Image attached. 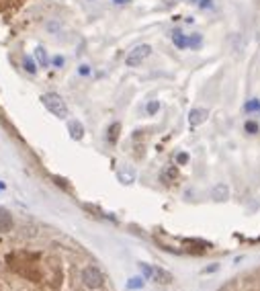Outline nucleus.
<instances>
[{"label":"nucleus","mask_w":260,"mask_h":291,"mask_svg":"<svg viewBox=\"0 0 260 291\" xmlns=\"http://www.w3.org/2000/svg\"><path fill=\"white\" fill-rule=\"evenodd\" d=\"M201 45H203V35L201 33H190V35H186V47L199 49Z\"/></svg>","instance_id":"f8f14e48"},{"label":"nucleus","mask_w":260,"mask_h":291,"mask_svg":"<svg viewBox=\"0 0 260 291\" xmlns=\"http://www.w3.org/2000/svg\"><path fill=\"white\" fill-rule=\"evenodd\" d=\"M158 111H160V100H150L146 105V113L148 115H156Z\"/></svg>","instance_id":"dca6fc26"},{"label":"nucleus","mask_w":260,"mask_h":291,"mask_svg":"<svg viewBox=\"0 0 260 291\" xmlns=\"http://www.w3.org/2000/svg\"><path fill=\"white\" fill-rule=\"evenodd\" d=\"M113 2L117 4V6H125V4H129L131 0H113Z\"/></svg>","instance_id":"b1692460"},{"label":"nucleus","mask_w":260,"mask_h":291,"mask_svg":"<svg viewBox=\"0 0 260 291\" xmlns=\"http://www.w3.org/2000/svg\"><path fill=\"white\" fill-rule=\"evenodd\" d=\"M174 179H176V168L174 166H166L162 170V175H160V181L164 185H170V183H174Z\"/></svg>","instance_id":"9b49d317"},{"label":"nucleus","mask_w":260,"mask_h":291,"mask_svg":"<svg viewBox=\"0 0 260 291\" xmlns=\"http://www.w3.org/2000/svg\"><path fill=\"white\" fill-rule=\"evenodd\" d=\"M186 162H188V156H186L184 152H180L178 156H176V164H180V166H182V164H186Z\"/></svg>","instance_id":"aec40b11"},{"label":"nucleus","mask_w":260,"mask_h":291,"mask_svg":"<svg viewBox=\"0 0 260 291\" xmlns=\"http://www.w3.org/2000/svg\"><path fill=\"white\" fill-rule=\"evenodd\" d=\"M172 43H174L178 49H186V35H184L180 29L172 31Z\"/></svg>","instance_id":"9d476101"},{"label":"nucleus","mask_w":260,"mask_h":291,"mask_svg":"<svg viewBox=\"0 0 260 291\" xmlns=\"http://www.w3.org/2000/svg\"><path fill=\"white\" fill-rule=\"evenodd\" d=\"M144 285V279H131V283H129V287L131 289H135V287H142Z\"/></svg>","instance_id":"5701e85b"},{"label":"nucleus","mask_w":260,"mask_h":291,"mask_svg":"<svg viewBox=\"0 0 260 291\" xmlns=\"http://www.w3.org/2000/svg\"><path fill=\"white\" fill-rule=\"evenodd\" d=\"M244 129H246V133H250V135H256V133H258V129H260V125L254 121V119H248V121L244 123Z\"/></svg>","instance_id":"4468645a"},{"label":"nucleus","mask_w":260,"mask_h":291,"mask_svg":"<svg viewBox=\"0 0 260 291\" xmlns=\"http://www.w3.org/2000/svg\"><path fill=\"white\" fill-rule=\"evenodd\" d=\"M150 56H152V45H148V43L135 45V47L129 51V54H127L125 64H127L129 68H137V66H142Z\"/></svg>","instance_id":"7ed1b4c3"},{"label":"nucleus","mask_w":260,"mask_h":291,"mask_svg":"<svg viewBox=\"0 0 260 291\" xmlns=\"http://www.w3.org/2000/svg\"><path fill=\"white\" fill-rule=\"evenodd\" d=\"M211 197L215 201H225L230 197V189H228V185H223V183H217L213 187V191H211Z\"/></svg>","instance_id":"6e6552de"},{"label":"nucleus","mask_w":260,"mask_h":291,"mask_svg":"<svg viewBox=\"0 0 260 291\" xmlns=\"http://www.w3.org/2000/svg\"><path fill=\"white\" fill-rule=\"evenodd\" d=\"M119 179L125 181V183H131L133 181V173H131V170H127V173H119Z\"/></svg>","instance_id":"a211bd4d"},{"label":"nucleus","mask_w":260,"mask_h":291,"mask_svg":"<svg viewBox=\"0 0 260 291\" xmlns=\"http://www.w3.org/2000/svg\"><path fill=\"white\" fill-rule=\"evenodd\" d=\"M78 74H80V76H88V74H90V68L86 66V64H82V66L78 68Z\"/></svg>","instance_id":"412c9836"},{"label":"nucleus","mask_w":260,"mask_h":291,"mask_svg":"<svg viewBox=\"0 0 260 291\" xmlns=\"http://www.w3.org/2000/svg\"><path fill=\"white\" fill-rule=\"evenodd\" d=\"M23 68H25V72H29V74H37V62L33 58H25L23 60Z\"/></svg>","instance_id":"ddd939ff"},{"label":"nucleus","mask_w":260,"mask_h":291,"mask_svg":"<svg viewBox=\"0 0 260 291\" xmlns=\"http://www.w3.org/2000/svg\"><path fill=\"white\" fill-rule=\"evenodd\" d=\"M80 279H82V283H84L86 287H88V289H94V291L105 289V285H107L105 273H102L96 265H86V267H82V269H80Z\"/></svg>","instance_id":"f257e3e1"},{"label":"nucleus","mask_w":260,"mask_h":291,"mask_svg":"<svg viewBox=\"0 0 260 291\" xmlns=\"http://www.w3.org/2000/svg\"><path fill=\"white\" fill-rule=\"evenodd\" d=\"M49 64H51V66H56V68H62V66H64V58H62V56H56V58H51Z\"/></svg>","instance_id":"6ab92c4d"},{"label":"nucleus","mask_w":260,"mask_h":291,"mask_svg":"<svg viewBox=\"0 0 260 291\" xmlns=\"http://www.w3.org/2000/svg\"><path fill=\"white\" fill-rule=\"evenodd\" d=\"M244 111L248 113H254V111H260V100L258 98H250L246 105H244Z\"/></svg>","instance_id":"2eb2a0df"},{"label":"nucleus","mask_w":260,"mask_h":291,"mask_svg":"<svg viewBox=\"0 0 260 291\" xmlns=\"http://www.w3.org/2000/svg\"><path fill=\"white\" fill-rule=\"evenodd\" d=\"M119 129H121V125L119 123H113L111 127H109V142H117V138H119Z\"/></svg>","instance_id":"f3484780"},{"label":"nucleus","mask_w":260,"mask_h":291,"mask_svg":"<svg viewBox=\"0 0 260 291\" xmlns=\"http://www.w3.org/2000/svg\"><path fill=\"white\" fill-rule=\"evenodd\" d=\"M207 117H209V111L203 109V107L190 109V113H188V125H190V127H199L201 123L207 121Z\"/></svg>","instance_id":"20e7f679"},{"label":"nucleus","mask_w":260,"mask_h":291,"mask_svg":"<svg viewBox=\"0 0 260 291\" xmlns=\"http://www.w3.org/2000/svg\"><path fill=\"white\" fill-rule=\"evenodd\" d=\"M199 8H213V0H201V2H199Z\"/></svg>","instance_id":"4be33fe9"},{"label":"nucleus","mask_w":260,"mask_h":291,"mask_svg":"<svg viewBox=\"0 0 260 291\" xmlns=\"http://www.w3.org/2000/svg\"><path fill=\"white\" fill-rule=\"evenodd\" d=\"M12 226H14L12 213H10L8 209H4V207H0V232L6 234V232L12 230Z\"/></svg>","instance_id":"39448f33"},{"label":"nucleus","mask_w":260,"mask_h":291,"mask_svg":"<svg viewBox=\"0 0 260 291\" xmlns=\"http://www.w3.org/2000/svg\"><path fill=\"white\" fill-rule=\"evenodd\" d=\"M41 102H43V107L51 115H56L58 119H66L68 117V105H66V100L58 93H45L41 97Z\"/></svg>","instance_id":"f03ea898"},{"label":"nucleus","mask_w":260,"mask_h":291,"mask_svg":"<svg viewBox=\"0 0 260 291\" xmlns=\"http://www.w3.org/2000/svg\"><path fill=\"white\" fill-rule=\"evenodd\" d=\"M150 279H154V281H160V283H164V285H168V283H172L174 279H172V275L168 271H164V269H160V267H156V269H152V277Z\"/></svg>","instance_id":"0eeeda50"},{"label":"nucleus","mask_w":260,"mask_h":291,"mask_svg":"<svg viewBox=\"0 0 260 291\" xmlns=\"http://www.w3.org/2000/svg\"><path fill=\"white\" fill-rule=\"evenodd\" d=\"M35 60H37V66H41V68H47L49 66V56H47V49L45 47H35Z\"/></svg>","instance_id":"1a4fd4ad"},{"label":"nucleus","mask_w":260,"mask_h":291,"mask_svg":"<svg viewBox=\"0 0 260 291\" xmlns=\"http://www.w3.org/2000/svg\"><path fill=\"white\" fill-rule=\"evenodd\" d=\"M68 131H70V138L72 140H82L84 138V125L80 121H76V119L68 121Z\"/></svg>","instance_id":"423d86ee"}]
</instances>
